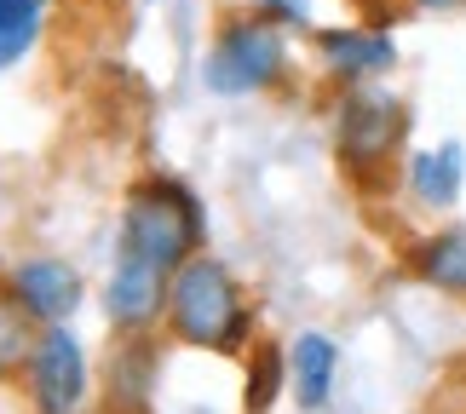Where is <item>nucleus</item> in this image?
Wrapping results in <instances>:
<instances>
[{"instance_id": "nucleus-9", "label": "nucleus", "mask_w": 466, "mask_h": 414, "mask_svg": "<svg viewBox=\"0 0 466 414\" xmlns=\"http://www.w3.org/2000/svg\"><path fill=\"white\" fill-rule=\"evenodd\" d=\"M461 185H466V150L455 138L438 144V150H420L409 161V190H415L426 207H455Z\"/></svg>"}, {"instance_id": "nucleus-16", "label": "nucleus", "mask_w": 466, "mask_h": 414, "mask_svg": "<svg viewBox=\"0 0 466 414\" xmlns=\"http://www.w3.org/2000/svg\"><path fill=\"white\" fill-rule=\"evenodd\" d=\"M265 12L271 17H299V0H265Z\"/></svg>"}, {"instance_id": "nucleus-13", "label": "nucleus", "mask_w": 466, "mask_h": 414, "mask_svg": "<svg viewBox=\"0 0 466 414\" xmlns=\"http://www.w3.org/2000/svg\"><path fill=\"white\" fill-rule=\"evenodd\" d=\"M282 380H289V357L282 346L259 339L248 351V386H242V414H271V403L282 398Z\"/></svg>"}, {"instance_id": "nucleus-5", "label": "nucleus", "mask_w": 466, "mask_h": 414, "mask_svg": "<svg viewBox=\"0 0 466 414\" xmlns=\"http://www.w3.org/2000/svg\"><path fill=\"white\" fill-rule=\"evenodd\" d=\"M29 391H35V409L41 414H76L86 398V357H81V339L64 328V322H46L41 346L29 357Z\"/></svg>"}, {"instance_id": "nucleus-18", "label": "nucleus", "mask_w": 466, "mask_h": 414, "mask_svg": "<svg viewBox=\"0 0 466 414\" xmlns=\"http://www.w3.org/2000/svg\"><path fill=\"white\" fill-rule=\"evenodd\" d=\"M41 6H46V0H41Z\"/></svg>"}, {"instance_id": "nucleus-11", "label": "nucleus", "mask_w": 466, "mask_h": 414, "mask_svg": "<svg viewBox=\"0 0 466 414\" xmlns=\"http://www.w3.org/2000/svg\"><path fill=\"white\" fill-rule=\"evenodd\" d=\"M420 282H432L438 294H466V219L438 230V237H426L415 254H409Z\"/></svg>"}, {"instance_id": "nucleus-7", "label": "nucleus", "mask_w": 466, "mask_h": 414, "mask_svg": "<svg viewBox=\"0 0 466 414\" xmlns=\"http://www.w3.org/2000/svg\"><path fill=\"white\" fill-rule=\"evenodd\" d=\"M12 294L41 322H64L81 305V277L64 259H24V265H12Z\"/></svg>"}, {"instance_id": "nucleus-17", "label": "nucleus", "mask_w": 466, "mask_h": 414, "mask_svg": "<svg viewBox=\"0 0 466 414\" xmlns=\"http://www.w3.org/2000/svg\"><path fill=\"white\" fill-rule=\"evenodd\" d=\"M409 6H420V12H455V6H466V0H409Z\"/></svg>"}, {"instance_id": "nucleus-12", "label": "nucleus", "mask_w": 466, "mask_h": 414, "mask_svg": "<svg viewBox=\"0 0 466 414\" xmlns=\"http://www.w3.org/2000/svg\"><path fill=\"white\" fill-rule=\"evenodd\" d=\"M35 322H41V317H35L17 294H0V380H6V374H24V369H29L35 346H41Z\"/></svg>"}, {"instance_id": "nucleus-10", "label": "nucleus", "mask_w": 466, "mask_h": 414, "mask_svg": "<svg viewBox=\"0 0 466 414\" xmlns=\"http://www.w3.org/2000/svg\"><path fill=\"white\" fill-rule=\"evenodd\" d=\"M334 369H339V351L329 334H299L289 346V374H294V391H299V409H322L334 391Z\"/></svg>"}, {"instance_id": "nucleus-8", "label": "nucleus", "mask_w": 466, "mask_h": 414, "mask_svg": "<svg viewBox=\"0 0 466 414\" xmlns=\"http://www.w3.org/2000/svg\"><path fill=\"white\" fill-rule=\"evenodd\" d=\"M317 52L339 81H369L398 64V46L380 29H317Z\"/></svg>"}, {"instance_id": "nucleus-2", "label": "nucleus", "mask_w": 466, "mask_h": 414, "mask_svg": "<svg viewBox=\"0 0 466 414\" xmlns=\"http://www.w3.org/2000/svg\"><path fill=\"white\" fill-rule=\"evenodd\" d=\"M196 247H202V213H196V196L185 185H173V178H145V185L127 190L116 254L145 259V265L173 277Z\"/></svg>"}, {"instance_id": "nucleus-14", "label": "nucleus", "mask_w": 466, "mask_h": 414, "mask_svg": "<svg viewBox=\"0 0 466 414\" xmlns=\"http://www.w3.org/2000/svg\"><path fill=\"white\" fill-rule=\"evenodd\" d=\"M150 374H156V357H150L145 339H138V346H127V351H116V357H110V398L127 403V409H145Z\"/></svg>"}, {"instance_id": "nucleus-4", "label": "nucleus", "mask_w": 466, "mask_h": 414, "mask_svg": "<svg viewBox=\"0 0 466 414\" xmlns=\"http://www.w3.org/2000/svg\"><path fill=\"white\" fill-rule=\"evenodd\" d=\"M289 69V46H282V29L271 17H230L219 29V41L208 52L202 81L213 93L237 98V93H265V86L282 81Z\"/></svg>"}, {"instance_id": "nucleus-1", "label": "nucleus", "mask_w": 466, "mask_h": 414, "mask_svg": "<svg viewBox=\"0 0 466 414\" xmlns=\"http://www.w3.org/2000/svg\"><path fill=\"white\" fill-rule=\"evenodd\" d=\"M248 305L237 277L225 271L219 259L190 254L167 282V328L173 339H185L196 351H237L248 339Z\"/></svg>"}, {"instance_id": "nucleus-3", "label": "nucleus", "mask_w": 466, "mask_h": 414, "mask_svg": "<svg viewBox=\"0 0 466 414\" xmlns=\"http://www.w3.org/2000/svg\"><path fill=\"white\" fill-rule=\"evenodd\" d=\"M409 138V104L380 86H351L334 116V150L351 178H380Z\"/></svg>"}, {"instance_id": "nucleus-6", "label": "nucleus", "mask_w": 466, "mask_h": 414, "mask_svg": "<svg viewBox=\"0 0 466 414\" xmlns=\"http://www.w3.org/2000/svg\"><path fill=\"white\" fill-rule=\"evenodd\" d=\"M167 271H156L145 259H127L116 254V271H110V288H104V305H110V328L116 334H145L150 322L167 311Z\"/></svg>"}, {"instance_id": "nucleus-15", "label": "nucleus", "mask_w": 466, "mask_h": 414, "mask_svg": "<svg viewBox=\"0 0 466 414\" xmlns=\"http://www.w3.org/2000/svg\"><path fill=\"white\" fill-rule=\"evenodd\" d=\"M41 41V0H0V69Z\"/></svg>"}]
</instances>
